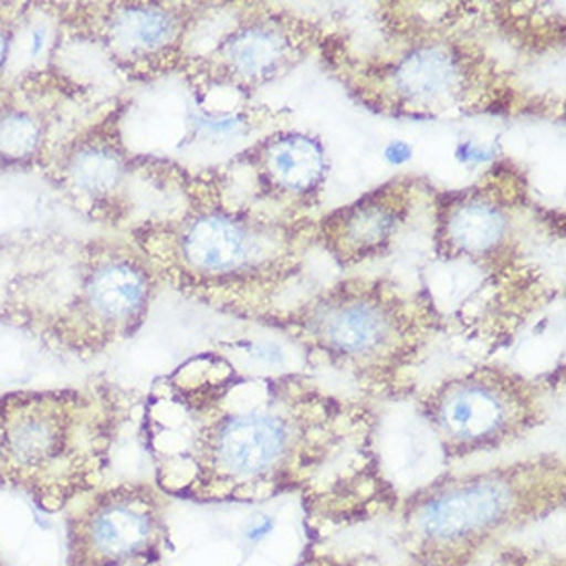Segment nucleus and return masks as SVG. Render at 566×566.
<instances>
[{
	"label": "nucleus",
	"mask_w": 566,
	"mask_h": 566,
	"mask_svg": "<svg viewBox=\"0 0 566 566\" xmlns=\"http://www.w3.org/2000/svg\"><path fill=\"white\" fill-rule=\"evenodd\" d=\"M375 420L310 377L243 375L221 358L167 377L147 412L155 486L195 503H258L367 451Z\"/></svg>",
	"instance_id": "1"
},
{
	"label": "nucleus",
	"mask_w": 566,
	"mask_h": 566,
	"mask_svg": "<svg viewBox=\"0 0 566 566\" xmlns=\"http://www.w3.org/2000/svg\"><path fill=\"white\" fill-rule=\"evenodd\" d=\"M384 42L358 50L329 35L319 50L326 71L379 116L458 118L523 107L522 85L491 50L462 28L463 4L443 23L410 17L400 2L379 7Z\"/></svg>",
	"instance_id": "2"
},
{
	"label": "nucleus",
	"mask_w": 566,
	"mask_h": 566,
	"mask_svg": "<svg viewBox=\"0 0 566 566\" xmlns=\"http://www.w3.org/2000/svg\"><path fill=\"white\" fill-rule=\"evenodd\" d=\"M155 276L241 315L264 317L317 245V219L279 217L209 198L138 231Z\"/></svg>",
	"instance_id": "3"
},
{
	"label": "nucleus",
	"mask_w": 566,
	"mask_h": 566,
	"mask_svg": "<svg viewBox=\"0 0 566 566\" xmlns=\"http://www.w3.org/2000/svg\"><path fill=\"white\" fill-rule=\"evenodd\" d=\"M262 319L371 396H396L443 324L429 293L389 276H348Z\"/></svg>",
	"instance_id": "4"
},
{
	"label": "nucleus",
	"mask_w": 566,
	"mask_h": 566,
	"mask_svg": "<svg viewBox=\"0 0 566 566\" xmlns=\"http://www.w3.org/2000/svg\"><path fill=\"white\" fill-rule=\"evenodd\" d=\"M565 482L556 453L439 478L403 503L408 551L422 566H468L499 537L563 507Z\"/></svg>",
	"instance_id": "5"
},
{
	"label": "nucleus",
	"mask_w": 566,
	"mask_h": 566,
	"mask_svg": "<svg viewBox=\"0 0 566 566\" xmlns=\"http://www.w3.org/2000/svg\"><path fill=\"white\" fill-rule=\"evenodd\" d=\"M118 406L87 391L13 394L0 400V489L62 513L99 489Z\"/></svg>",
	"instance_id": "6"
},
{
	"label": "nucleus",
	"mask_w": 566,
	"mask_h": 566,
	"mask_svg": "<svg viewBox=\"0 0 566 566\" xmlns=\"http://www.w3.org/2000/svg\"><path fill=\"white\" fill-rule=\"evenodd\" d=\"M530 181L515 165H492L462 190L434 195V255L491 276L492 289H534L539 272L527 264L532 223Z\"/></svg>",
	"instance_id": "7"
},
{
	"label": "nucleus",
	"mask_w": 566,
	"mask_h": 566,
	"mask_svg": "<svg viewBox=\"0 0 566 566\" xmlns=\"http://www.w3.org/2000/svg\"><path fill=\"white\" fill-rule=\"evenodd\" d=\"M418 415L449 460L511 448L551 415L548 389L523 373L480 365L443 379L418 398Z\"/></svg>",
	"instance_id": "8"
},
{
	"label": "nucleus",
	"mask_w": 566,
	"mask_h": 566,
	"mask_svg": "<svg viewBox=\"0 0 566 566\" xmlns=\"http://www.w3.org/2000/svg\"><path fill=\"white\" fill-rule=\"evenodd\" d=\"M235 21L202 59L190 64L196 87L255 93L297 71L322 50L328 31L272 2L235 4Z\"/></svg>",
	"instance_id": "9"
},
{
	"label": "nucleus",
	"mask_w": 566,
	"mask_h": 566,
	"mask_svg": "<svg viewBox=\"0 0 566 566\" xmlns=\"http://www.w3.org/2000/svg\"><path fill=\"white\" fill-rule=\"evenodd\" d=\"M66 566H150L167 537L165 494L149 482L95 489L66 509Z\"/></svg>",
	"instance_id": "10"
},
{
	"label": "nucleus",
	"mask_w": 566,
	"mask_h": 566,
	"mask_svg": "<svg viewBox=\"0 0 566 566\" xmlns=\"http://www.w3.org/2000/svg\"><path fill=\"white\" fill-rule=\"evenodd\" d=\"M155 279L140 250L97 248L85 264L78 301L54 338L75 353H99L133 336L149 313Z\"/></svg>",
	"instance_id": "11"
},
{
	"label": "nucleus",
	"mask_w": 566,
	"mask_h": 566,
	"mask_svg": "<svg viewBox=\"0 0 566 566\" xmlns=\"http://www.w3.org/2000/svg\"><path fill=\"white\" fill-rule=\"evenodd\" d=\"M245 200L233 202L279 217H312L329 176L328 153L317 136L276 130L235 157Z\"/></svg>",
	"instance_id": "12"
},
{
	"label": "nucleus",
	"mask_w": 566,
	"mask_h": 566,
	"mask_svg": "<svg viewBox=\"0 0 566 566\" xmlns=\"http://www.w3.org/2000/svg\"><path fill=\"white\" fill-rule=\"evenodd\" d=\"M432 192L429 179L398 174L350 205L317 219V245L343 270L388 255Z\"/></svg>",
	"instance_id": "13"
},
{
	"label": "nucleus",
	"mask_w": 566,
	"mask_h": 566,
	"mask_svg": "<svg viewBox=\"0 0 566 566\" xmlns=\"http://www.w3.org/2000/svg\"><path fill=\"white\" fill-rule=\"evenodd\" d=\"M214 4L118 2L97 13V38L122 71L138 78L165 75L181 66L188 35Z\"/></svg>",
	"instance_id": "14"
},
{
	"label": "nucleus",
	"mask_w": 566,
	"mask_h": 566,
	"mask_svg": "<svg viewBox=\"0 0 566 566\" xmlns=\"http://www.w3.org/2000/svg\"><path fill=\"white\" fill-rule=\"evenodd\" d=\"M499 35L527 52H548L565 42L563 2H491L476 4Z\"/></svg>",
	"instance_id": "15"
},
{
	"label": "nucleus",
	"mask_w": 566,
	"mask_h": 566,
	"mask_svg": "<svg viewBox=\"0 0 566 566\" xmlns=\"http://www.w3.org/2000/svg\"><path fill=\"white\" fill-rule=\"evenodd\" d=\"M71 176L83 195L95 200L116 198L126 178V155L118 140L109 136L81 150L71 165Z\"/></svg>",
	"instance_id": "16"
},
{
	"label": "nucleus",
	"mask_w": 566,
	"mask_h": 566,
	"mask_svg": "<svg viewBox=\"0 0 566 566\" xmlns=\"http://www.w3.org/2000/svg\"><path fill=\"white\" fill-rule=\"evenodd\" d=\"M38 140V128L25 116L0 119V153L9 157L30 155Z\"/></svg>",
	"instance_id": "17"
},
{
	"label": "nucleus",
	"mask_w": 566,
	"mask_h": 566,
	"mask_svg": "<svg viewBox=\"0 0 566 566\" xmlns=\"http://www.w3.org/2000/svg\"><path fill=\"white\" fill-rule=\"evenodd\" d=\"M468 566H527V556L517 548H486Z\"/></svg>",
	"instance_id": "18"
},
{
	"label": "nucleus",
	"mask_w": 566,
	"mask_h": 566,
	"mask_svg": "<svg viewBox=\"0 0 566 566\" xmlns=\"http://www.w3.org/2000/svg\"><path fill=\"white\" fill-rule=\"evenodd\" d=\"M44 28H38V30H33V35H31V56H38V54L42 52V48H44Z\"/></svg>",
	"instance_id": "19"
},
{
	"label": "nucleus",
	"mask_w": 566,
	"mask_h": 566,
	"mask_svg": "<svg viewBox=\"0 0 566 566\" xmlns=\"http://www.w3.org/2000/svg\"><path fill=\"white\" fill-rule=\"evenodd\" d=\"M4 54H7V38H4V33L0 31V64H2V60H4Z\"/></svg>",
	"instance_id": "20"
},
{
	"label": "nucleus",
	"mask_w": 566,
	"mask_h": 566,
	"mask_svg": "<svg viewBox=\"0 0 566 566\" xmlns=\"http://www.w3.org/2000/svg\"><path fill=\"white\" fill-rule=\"evenodd\" d=\"M0 566H7V563H4V560H2V556H0Z\"/></svg>",
	"instance_id": "21"
}]
</instances>
